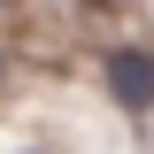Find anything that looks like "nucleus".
Segmentation results:
<instances>
[{"label":"nucleus","instance_id":"nucleus-1","mask_svg":"<svg viewBox=\"0 0 154 154\" xmlns=\"http://www.w3.org/2000/svg\"><path fill=\"white\" fill-rule=\"evenodd\" d=\"M108 93L123 108H154V54L146 46H116L108 54Z\"/></svg>","mask_w":154,"mask_h":154}]
</instances>
